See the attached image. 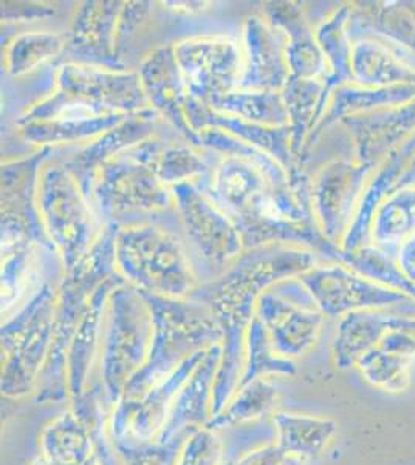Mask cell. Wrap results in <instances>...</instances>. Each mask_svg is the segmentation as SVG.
<instances>
[{
	"instance_id": "cell-1",
	"label": "cell",
	"mask_w": 415,
	"mask_h": 465,
	"mask_svg": "<svg viewBox=\"0 0 415 465\" xmlns=\"http://www.w3.org/2000/svg\"><path fill=\"white\" fill-rule=\"evenodd\" d=\"M153 326L155 333L146 361L124 390L123 397L127 399L142 397L177 370L184 360L200 351L212 348L211 344L216 343L221 337L219 331L206 320L163 306L155 307Z\"/></svg>"
},
{
	"instance_id": "cell-2",
	"label": "cell",
	"mask_w": 415,
	"mask_h": 465,
	"mask_svg": "<svg viewBox=\"0 0 415 465\" xmlns=\"http://www.w3.org/2000/svg\"><path fill=\"white\" fill-rule=\"evenodd\" d=\"M210 349L200 351L184 360L177 370L166 379L158 381L149 391L138 399L123 397L112 408L107 419V431L114 442H153L163 429L175 399L182 388L190 381L195 368L205 359Z\"/></svg>"
},
{
	"instance_id": "cell-3",
	"label": "cell",
	"mask_w": 415,
	"mask_h": 465,
	"mask_svg": "<svg viewBox=\"0 0 415 465\" xmlns=\"http://www.w3.org/2000/svg\"><path fill=\"white\" fill-rule=\"evenodd\" d=\"M45 317V307L41 304L4 331L6 360L0 390L8 399H21L36 391L37 381L52 348Z\"/></svg>"
},
{
	"instance_id": "cell-4",
	"label": "cell",
	"mask_w": 415,
	"mask_h": 465,
	"mask_svg": "<svg viewBox=\"0 0 415 465\" xmlns=\"http://www.w3.org/2000/svg\"><path fill=\"white\" fill-rule=\"evenodd\" d=\"M149 348L147 329L137 311L116 306L101 359L100 386L109 408L122 401L127 383L144 365Z\"/></svg>"
},
{
	"instance_id": "cell-5",
	"label": "cell",
	"mask_w": 415,
	"mask_h": 465,
	"mask_svg": "<svg viewBox=\"0 0 415 465\" xmlns=\"http://www.w3.org/2000/svg\"><path fill=\"white\" fill-rule=\"evenodd\" d=\"M309 286L321 311L329 317H340L358 311H383L395 304L414 306L415 302L403 292L381 286L342 269L321 272L309 281Z\"/></svg>"
},
{
	"instance_id": "cell-6",
	"label": "cell",
	"mask_w": 415,
	"mask_h": 465,
	"mask_svg": "<svg viewBox=\"0 0 415 465\" xmlns=\"http://www.w3.org/2000/svg\"><path fill=\"white\" fill-rule=\"evenodd\" d=\"M222 349L212 346L205 359L195 368L190 381L182 388L175 399L163 429L158 434L157 442H169L179 438L180 434L206 427L211 416L212 385L216 377L217 366L221 361Z\"/></svg>"
},
{
	"instance_id": "cell-7",
	"label": "cell",
	"mask_w": 415,
	"mask_h": 465,
	"mask_svg": "<svg viewBox=\"0 0 415 465\" xmlns=\"http://www.w3.org/2000/svg\"><path fill=\"white\" fill-rule=\"evenodd\" d=\"M351 124L357 134L361 163H377L383 155H390L399 148L400 142L415 131V100L403 106L388 107L357 116Z\"/></svg>"
},
{
	"instance_id": "cell-8",
	"label": "cell",
	"mask_w": 415,
	"mask_h": 465,
	"mask_svg": "<svg viewBox=\"0 0 415 465\" xmlns=\"http://www.w3.org/2000/svg\"><path fill=\"white\" fill-rule=\"evenodd\" d=\"M414 155L415 134L390 153V157L375 174L368 190L364 191L363 199L355 216V223H352V228L347 234V252L360 249L361 241H364L369 232V228H372L373 217L379 212L381 203L388 199V196H392L397 190H400V183L410 170Z\"/></svg>"
},
{
	"instance_id": "cell-9",
	"label": "cell",
	"mask_w": 415,
	"mask_h": 465,
	"mask_svg": "<svg viewBox=\"0 0 415 465\" xmlns=\"http://www.w3.org/2000/svg\"><path fill=\"white\" fill-rule=\"evenodd\" d=\"M41 450L32 465H85L94 460L92 427L74 410L64 412L44 430Z\"/></svg>"
},
{
	"instance_id": "cell-10",
	"label": "cell",
	"mask_w": 415,
	"mask_h": 465,
	"mask_svg": "<svg viewBox=\"0 0 415 465\" xmlns=\"http://www.w3.org/2000/svg\"><path fill=\"white\" fill-rule=\"evenodd\" d=\"M262 320L272 332L274 351L287 359L309 351L322 324L320 313L302 312L273 302L262 304Z\"/></svg>"
},
{
	"instance_id": "cell-11",
	"label": "cell",
	"mask_w": 415,
	"mask_h": 465,
	"mask_svg": "<svg viewBox=\"0 0 415 465\" xmlns=\"http://www.w3.org/2000/svg\"><path fill=\"white\" fill-rule=\"evenodd\" d=\"M392 313L381 309L347 313L338 328L333 341V361L338 370L357 366L358 360L368 354L390 329Z\"/></svg>"
},
{
	"instance_id": "cell-12",
	"label": "cell",
	"mask_w": 415,
	"mask_h": 465,
	"mask_svg": "<svg viewBox=\"0 0 415 465\" xmlns=\"http://www.w3.org/2000/svg\"><path fill=\"white\" fill-rule=\"evenodd\" d=\"M273 430L276 444L287 455L311 460L327 449L338 431L337 422L309 414L274 412Z\"/></svg>"
},
{
	"instance_id": "cell-13",
	"label": "cell",
	"mask_w": 415,
	"mask_h": 465,
	"mask_svg": "<svg viewBox=\"0 0 415 465\" xmlns=\"http://www.w3.org/2000/svg\"><path fill=\"white\" fill-rule=\"evenodd\" d=\"M352 70L360 84L366 87H390L415 84V70L375 43H360L353 48Z\"/></svg>"
},
{
	"instance_id": "cell-14",
	"label": "cell",
	"mask_w": 415,
	"mask_h": 465,
	"mask_svg": "<svg viewBox=\"0 0 415 465\" xmlns=\"http://www.w3.org/2000/svg\"><path fill=\"white\" fill-rule=\"evenodd\" d=\"M278 390L263 379L252 381L250 385L237 390L230 403L223 408L221 414L211 419L208 429L217 430L242 425L258 419L273 414L278 407Z\"/></svg>"
},
{
	"instance_id": "cell-15",
	"label": "cell",
	"mask_w": 415,
	"mask_h": 465,
	"mask_svg": "<svg viewBox=\"0 0 415 465\" xmlns=\"http://www.w3.org/2000/svg\"><path fill=\"white\" fill-rule=\"evenodd\" d=\"M98 315L89 313L74 333L67 352V386L72 405L84 399L89 392L90 372L95 357Z\"/></svg>"
},
{
	"instance_id": "cell-16",
	"label": "cell",
	"mask_w": 415,
	"mask_h": 465,
	"mask_svg": "<svg viewBox=\"0 0 415 465\" xmlns=\"http://www.w3.org/2000/svg\"><path fill=\"white\" fill-rule=\"evenodd\" d=\"M415 234V186L394 193L373 217L372 238L380 243L403 242Z\"/></svg>"
},
{
	"instance_id": "cell-17",
	"label": "cell",
	"mask_w": 415,
	"mask_h": 465,
	"mask_svg": "<svg viewBox=\"0 0 415 465\" xmlns=\"http://www.w3.org/2000/svg\"><path fill=\"white\" fill-rule=\"evenodd\" d=\"M276 354L278 352L274 351L273 343L270 341L263 322H252L248 332L245 368L239 390L265 376H293L296 372L293 361Z\"/></svg>"
},
{
	"instance_id": "cell-18",
	"label": "cell",
	"mask_w": 415,
	"mask_h": 465,
	"mask_svg": "<svg viewBox=\"0 0 415 465\" xmlns=\"http://www.w3.org/2000/svg\"><path fill=\"white\" fill-rule=\"evenodd\" d=\"M415 359L373 348L358 360L364 379L383 391L403 392L410 385V368Z\"/></svg>"
},
{
	"instance_id": "cell-19",
	"label": "cell",
	"mask_w": 415,
	"mask_h": 465,
	"mask_svg": "<svg viewBox=\"0 0 415 465\" xmlns=\"http://www.w3.org/2000/svg\"><path fill=\"white\" fill-rule=\"evenodd\" d=\"M415 100V84H397L390 87L342 90L335 114L371 112L403 106Z\"/></svg>"
},
{
	"instance_id": "cell-20",
	"label": "cell",
	"mask_w": 415,
	"mask_h": 465,
	"mask_svg": "<svg viewBox=\"0 0 415 465\" xmlns=\"http://www.w3.org/2000/svg\"><path fill=\"white\" fill-rule=\"evenodd\" d=\"M372 21L384 36L415 50V2L373 4Z\"/></svg>"
},
{
	"instance_id": "cell-21",
	"label": "cell",
	"mask_w": 415,
	"mask_h": 465,
	"mask_svg": "<svg viewBox=\"0 0 415 465\" xmlns=\"http://www.w3.org/2000/svg\"><path fill=\"white\" fill-rule=\"evenodd\" d=\"M193 431L182 433L179 438L173 439L169 442L153 440L147 444H137V442H129V440L126 442L112 440V444L115 447L124 465H177L184 440Z\"/></svg>"
},
{
	"instance_id": "cell-22",
	"label": "cell",
	"mask_w": 415,
	"mask_h": 465,
	"mask_svg": "<svg viewBox=\"0 0 415 465\" xmlns=\"http://www.w3.org/2000/svg\"><path fill=\"white\" fill-rule=\"evenodd\" d=\"M223 444L214 430L195 429L184 440L177 465H222Z\"/></svg>"
},
{
	"instance_id": "cell-23",
	"label": "cell",
	"mask_w": 415,
	"mask_h": 465,
	"mask_svg": "<svg viewBox=\"0 0 415 465\" xmlns=\"http://www.w3.org/2000/svg\"><path fill=\"white\" fill-rule=\"evenodd\" d=\"M107 419L109 416H105V412H101L100 416L90 423L92 433H94L95 465H124L115 447L112 444L111 436L107 431Z\"/></svg>"
},
{
	"instance_id": "cell-24",
	"label": "cell",
	"mask_w": 415,
	"mask_h": 465,
	"mask_svg": "<svg viewBox=\"0 0 415 465\" xmlns=\"http://www.w3.org/2000/svg\"><path fill=\"white\" fill-rule=\"evenodd\" d=\"M287 456L289 455L276 442H272V444L263 445V447H259V449L250 450L242 458H239L234 464L281 465Z\"/></svg>"
},
{
	"instance_id": "cell-25",
	"label": "cell",
	"mask_w": 415,
	"mask_h": 465,
	"mask_svg": "<svg viewBox=\"0 0 415 465\" xmlns=\"http://www.w3.org/2000/svg\"><path fill=\"white\" fill-rule=\"evenodd\" d=\"M399 269L403 275L415 284V234L401 243L399 252Z\"/></svg>"
},
{
	"instance_id": "cell-26",
	"label": "cell",
	"mask_w": 415,
	"mask_h": 465,
	"mask_svg": "<svg viewBox=\"0 0 415 465\" xmlns=\"http://www.w3.org/2000/svg\"><path fill=\"white\" fill-rule=\"evenodd\" d=\"M281 465H307L305 464V460L300 458V456L289 455L282 460V464Z\"/></svg>"
},
{
	"instance_id": "cell-27",
	"label": "cell",
	"mask_w": 415,
	"mask_h": 465,
	"mask_svg": "<svg viewBox=\"0 0 415 465\" xmlns=\"http://www.w3.org/2000/svg\"><path fill=\"white\" fill-rule=\"evenodd\" d=\"M222 465H236L234 462H232V460H228V462H223Z\"/></svg>"
},
{
	"instance_id": "cell-28",
	"label": "cell",
	"mask_w": 415,
	"mask_h": 465,
	"mask_svg": "<svg viewBox=\"0 0 415 465\" xmlns=\"http://www.w3.org/2000/svg\"><path fill=\"white\" fill-rule=\"evenodd\" d=\"M85 465H95V460H89Z\"/></svg>"
},
{
	"instance_id": "cell-29",
	"label": "cell",
	"mask_w": 415,
	"mask_h": 465,
	"mask_svg": "<svg viewBox=\"0 0 415 465\" xmlns=\"http://www.w3.org/2000/svg\"><path fill=\"white\" fill-rule=\"evenodd\" d=\"M415 186V185H414Z\"/></svg>"
}]
</instances>
